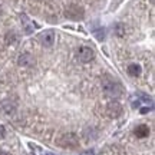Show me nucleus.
<instances>
[{"mask_svg": "<svg viewBox=\"0 0 155 155\" xmlns=\"http://www.w3.org/2000/svg\"><path fill=\"white\" fill-rule=\"evenodd\" d=\"M102 86H104L105 94L112 99H116V98H119L122 95V86L118 82L112 81V79H105L102 82Z\"/></svg>", "mask_w": 155, "mask_h": 155, "instance_id": "nucleus-1", "label": "nucleus"}, {"mask_svg": "<svg viewBox=\"0 0 155 155\" xmlns=\"http://www.w3.org/2000/svg\"><path fill=\"white\" fill-rule=\"evenodd\" d=\"M58 145L62 148H76L79 145V139L75 134H63L61 138L58 139Z\"/></svg>", "mask_w": 155, "mask_h": 155, "instance_id": "nucleus-2", "label": "nucleus"}, {"mask_svg": "<svg viewBox=\"0 0 155 155\" xmlns=\"http://www.w3.org/2000/svg\"><path fill=\"white\" fill-rule=\"evenodd\" d=\"M94 49L92 48H89V46H81L79 49H78V58H79V61L83 62V63H88L94 59Z\"/></svg>", "mask_w": 155, "mask_h": 155, "instance_id": "nucleus-3", "label": "nucleus"}, {"mask_svg": "<svg viewBox=\"0 0 155 155\" xmlns=\"http://www.w3.org/2000/svg\"><path fill=\"white\" fill-rule=\"evenodd\" d=\"M36 63V59H35L33 55L30 53H22V55L17 58V65L23 68H32Z\"/></svg>", "mask_w": 155, "mask_h": 155, "instance_id": "nucleus-4", "label": "nucleus"}, {"mask_svg": "<svg viewBox=\"0 0 155 155\" xmlns=\"http://www.w3.org/2000/svg\"><path fill=\"white\" fill-rule=\"evenodd\" d=\"M39 40H40V43L43 46L49 48V46L55 43V32L53 30H45V32L39 35Z\"/></svg>", "mask_w": 155, "mask_h": 155, "instance_id": "nucleus-5", "label": "nucleus"}, {"mask_svg": "<svg viewBox=\"0 0 155 155\" xmlns=\"http://www.w3.org/2000/svg\"><path fill=\"white\" fill-rule=\"evenodd\" d=\"M106 112H108V115L111 116V118H118V116L122 114V106L119 102H116V101H112L108 104L106 106Z\"/></svg>", "mask_w": 155, "mask_h": 155, "instance_id": "nucleus-6", "label": "nucleus"}, {"mask_svg": "<svg viewBox=\"0 0 155 155\" xmlns=\"http://www.w3.org/2000/svg\"><path fill=\"white\" fill-rule=\"evenodd\" d=\"M66 17L69 19H73V20H79L83 17V10L78 6H71L66 10Z\"/></svg>", "mask_w": 155, "mask_h": 155, "instance_id": "nucleus-7", "label": "nucleus"}, {"mask_svg": "<svg viewBox=\"0 0 155 155\" xmlns=\"http://www.w3.org/2000/svg\"><path fill=\"white\" fill-rule=\"evenodd\" d=\"M20 20H22V25H23V29H25V32L28 35H30V33H33V28H35V25H33V22L29 19L26 15H22L20 16Z\"/></svg>", "mask_w": 155, "mask_h": 155, "instance_id": "nucleus-8", "label": "nucleus"}, {"mask_svg": "<svg viewBox=\"0 0 155 155\" xmlns=\"http://www.w3.org/2000/svg\"><path fill=\"white\" fill-rule=\"evenodd\" d=\"M148 134H150V128L147 127V125H144V124H141V125H138V127L135 128L137 138H147Z\"/></svg>", "mask_w": 155, "mask_h": 155, "instance_id": "nucleus-9", "label": "nucleus"}, {"mask_svg": "<svg viewBox=\"0 0 155 155\" xmlns=\"http://www.w3.org/2000/svg\"><path fill=\"white\" fill-rule=\"evenodd\" d=\"M127 72L129 76H132V78H137L141 75V72H142V69H141V66L139 65H137V63H132V65H129L127 69Z\"/></svg>", "mask_w": 155, "mask_h": 155, "instance_id": "nucleus-10", "label": "nucleus"}, {"mask_svg": "<svg viewBox=\"0 0 155 155\" xmlns=\"http://www.w3.org/2000/svg\"><path fill=\"white\" fill-rule=\"evenodd\" d=\"M95 36L98 38V40H104V39H105V30H104V29L95 30Z\"/></svg>", "mask_w": 155, "mask_h": 155, "instance_id": "nucleus-11", "label": "nucleus"}, {"mask_svg": "<svg viewBox=\"0 0 155 155\" xmlns=\"http://www.w3.org/2000/svg\"><path fill=\"white\" fill-rule=\"evenodd\" d=\"M124 28H125L124 25H118L116 26V35L118 36H124Z\"/></svg>", "mask_w": 155, "mask_h": 155, "instance_id": "nucleus-12", "label": "nucleus"}, {"mask_svg": "<svg viewBox=\"0 0 155 155\" xmlns=\"http://www.w3.org/2000/svg\"><path fill=\"white\" fill-rule=\"evenodd\" d=\"M5 135H6V129L3 125H0V139L2 138H5Z\"/></svg>", "mask_w": 155, "mask_h": 155, "instance_id": "nucleus-13", "label": "nucleus"}, {"mask_svg": "<svg viewBox=\"0 0 155 155\" xmlns=\"http://www.w3.org/2000/svg\"><path fill=\"white\" fill-rule=\"evenodd\" d=\"M141 114H148V108H142V109H141Z\"/></svg>", "mask_w": 155, "mask_h": 155, "instance_id": "nucleus-14", "label": "nucleus"}, {"mask_svg": "<svg viewBox=\"0 0 155 155\" xmlns=\"http://www.w3.org/2000/svg\"><path fill=\"white\" fill-rule=\"evenodd\" d=\"M43 155H53V154H50V152H45Z\"/></svg>", "mask_w": 155, "mask_h": 155, "instance_id": "nucleus-15", "label": "nucleus"}]
</instances>
